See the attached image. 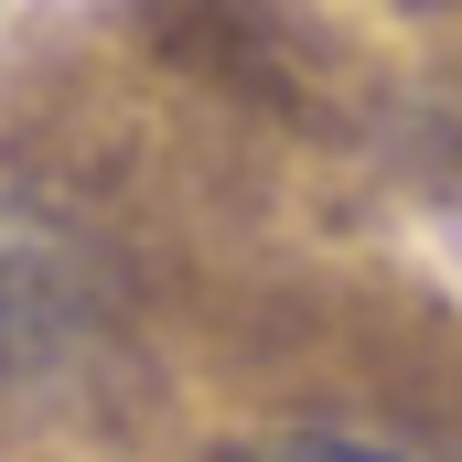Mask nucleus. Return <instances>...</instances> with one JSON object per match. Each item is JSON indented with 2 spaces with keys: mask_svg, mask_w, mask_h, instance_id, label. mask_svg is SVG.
Returning a JSON list of instances; mask_svg holds the SVG:
<instances>
[{
  "mask_svg": "<svg viewBox=\"0 0 462 462\" xmlns=\"http://www.w3.org/2000/svg\"><path fill=\"white\" fill-rule=\"evenodd\" d=\"M216 462H398V452L345 441V430H280V441H236V452H216Z\"/></svg>",
  "mask_w": 462,
  "mask_h": 462,
  "instance_id": "1",
  "label": "nucleus"
}]
</instances>
